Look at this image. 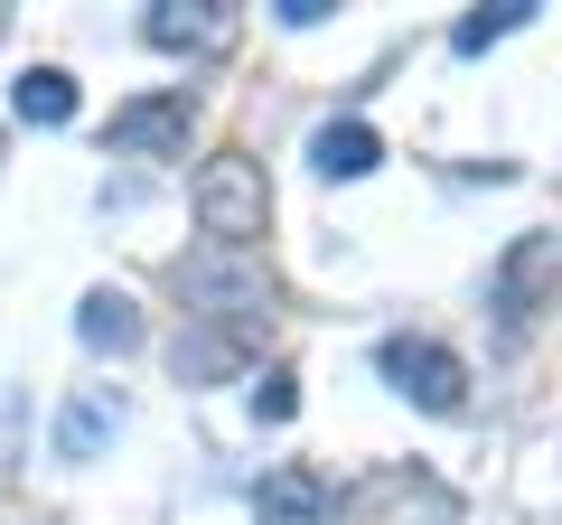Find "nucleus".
Masks as SVG:
<instances>
[{
	"label": "nucleus",
	"instance_id": "nucleus-1",
	"mask_svg": "<svg viewBox=\"0 0 562 525\" xmlns=\"http://www.w3.org/2000/svg\"><path fill=\"white\" fill-rule=\"evenodd\" d=\"M179 301L198 328H262L281 301V272L262 244H188L179 254Z\"/></svg>",
	"mask_w": 562,
	"mask_h": 525
},
{
	"label": "nucleus",
	"instance_id": "nucleus-2",
	"mask_svg": "<svg viewBox=\"0 0 562 525\" xmlns=\"http://www.w3.org/2000/svg\"><path fill=\"white\" fill-rule=\"evenodd\" d=\"M338 516L347 525H460V488L422 460H375L338 488Z\"/></svg>",
	"mask_w": 562,
	"mask_h": 525
},
{
	"label": "nucleus",
	"instance_id": "nucleus-3",
	"mask_svg": "<svg viewBox=\"0 0 562 525\" xmlns=\"http://www.w3.org/2000/svg\"><path fill=\"white\" fill-rule=\"evenodd\" d=\"M188 206H198L206 244H262V225H272V179H262L254 150H216V160L188 179Z\"/></svg>",
	"mask_w": 562,
	"mask_h": 525
},
{
	"label": "nucleus",
	"instance_id": "nucleus-4",
	"mask_svg": "<svg viewBox=\"0 0 562 525\" xmlns=\"http://www.w3.org/2000/svg\"><path fill=\"white\" fill-rule=\"evenodd\" d=\"M553 301H562V235L553 225H525V235L487 262V310H497L506 338H525Z\"/></svg>",
	"mask_w": 562,
	"mask_h": 525
},
{
	"label": "nucleus",
	"instance_id": "nucleus-5",
	"mask_svg": "<svg viewBox=\"0 0 562 525\" xmlns=\"http://www.w3.org/2000/svg\"><path fill=\"white\" fill-rule=\"evenodd\" d=\"M375 376L422 413H469V357L441 347V338H422V328H394V338L375 347Z\"/></svg>",
	"mask_w": 562,
	"mask_h": 525
},
{
	"label": "nucleus",
	"instance_id": "nucleus-6",
	"mask_svg": "<svg viewBox=\"0 0 562 525\" xmlns=\"http://www.w3.org/2000/svg\"><path fill=\"white\" fill-rule=\"evenodd\" d=\"M140 38L160 47V57H225L244 38V10L235 0H150L140 10Z\"/></svg>",
	"mask_w": 562,
	"mask_h": 525
},
{
	"label": "nucleus",
	"instance_id": "nucleus-7",
	"mask_svg": "<svg viewBox=\"0 0 562 525\" xmlns=\"http://www.w3.org/2000/svg\"><path fill=\"white\" fill-rule=\"evenodd\" d=\"M188 132H198V94H188V85L113 103V150H132V160H179Z\"/></svg>",
	"mask_w": 562,
	"mask_h": 525
},
{
	"label": "nucleus",
	"instance_id": "nucleus-8",
	"mask_svg": "<svg viewBox=\"0 0 562 525\" xmlns=\"http://www.w3.org/2000/svg\"><path fill=\"white\" fill-rule=\"evenodd\" d=\"M254 338H262V328H198V320H188L179 338H169V376H179L188 394L235 384V376H254Z\"/></svg>",
	"mask_w": 562,
	"mask_h": 525
},
{
	"label": "nucleus",
	"instance_id": "nucleus-9",
	"mask_svg": "<svg viewBox=\"0 0 562 525\" xmlns=\"http://www.w3.org/2000/svg\"><path fill=\"white\" fill-rule=\"evenodd\" d=\"M254 516L262 525H338V479L310 460H281L254 479Z\"/></svg>",
	"mask_w": 562,
	"mask_h": 525
},
{
	"label": "nucleus",
	"instance_id": "nucleus-10",
	"mask_svg": "<svg viewBox=\"0 0 562 525\" xmlns=\"http://www.w3.org/2000/svg\"><path fill=\"white\" fill-rule=\"evenodd\" d=\"M122 394L113 384H76V394H66L57 404V460H103V450H113V432H122Z\"/></svg>",
	"mask_w": 562,
	"mask_h": 525
},
{
	"label": "nucleus",
	"instance_id": "nucleus-11",
	"mask_svg": "<svg viewBox=\"0 0 562 525\" xmlns=\"http://www.w3.org/2000/svg\"><path fill=\"white\" fill-rule=\"evenodd\" d=\"M76 338L94 347V357H132L150 328H140V301H132V291L103 282V291H85V301H76Z\"/></svg>",
	"mask_w": 562,
	"mask_h": 525
},
{
	"label": "nucleus",
	"instance_id": "nucleus-12",
	"mask_svg": "<svg viewBox=\"0 0 562 525\" xmlns=\"http://www.w3.org/2000/svg\"><path fill=\"white\" fill-rule=\"evenodd\" d=\"M310 160H319V179H366V169H384V142H375V122L338 113V122H319Z\"/></svg>",
	"mask_w": 562,
	"mask_h": 525
},
{
	"label": "nucleus",
	"instance_id": "nucleus-13",
	"mask_svg": "<svg viewBox=\"0 0 562 525\" xmlns=\"http://www.w3.org/2000/svg\"><path fill=\"white\" fill-rule=\"evenodd\" d=\"M10 113H20L29 132H66V122H76V76H66V66H29V76L10 85Z\"/></svg>",
	"mask_w": 562,
	"mask_h": 525
},
{
	"label": "nucleus",
	"instance_id": "nucleus-14",
	"mask_svg": "<svg viewBox=\"0 0 562 525\" xmlns=\"http://www.w3.org/2000/svg\"><path fill=\"white\" fill-rule=\"evenodd\" d=\"M535 10H543V0H479V10H469V20L450 29V47H460V57H487V47H497V38H516V29L535 20Z\"/></svg>",
	"mask_w": 562,
	"mask_h": 525
},
{
	"label": "nucleus",
	"instance_id": "nucleus-15",
	"mask_svg": "<svg viewBox=\"0 0 562 525\" xmlns=\"http://www.w3.org/2000/svg\"><path fill=\"white\" fill-rule=\"evenodd\" d=\"M254 413H262V423H291V413H301V384H291V376L272 366V376L254 384Z\"/></svg>",
	"mask_w": 562,
	"mask_h": 525
},
{
	"label": "nucleus",
	"instance_id": "nucleus-16",
	"mask_svg": "<svg viewBox=\"0 0 562 525\" xmlns=\"http://www.w3.org/2000/svg\"><path fill=\"white\" fill-rule=\"evenodd\" d=\"M272 20H281V29H319L328 0H272Z\"/></svg>",
	"mask_w": 562,
	"mask_h": 525
},
{
	"label": "nucleus",
	"instance_id": "nucleus-17",
	"mask_svg": "<svg viewBox=\"0 0 562 525\" xmlns=\"http://www.w3.org/2000/svg\"><path fill=\"white\" fill-rule=\"evenodd\" d=\"M0 29H10V10H0Z\"/></svg>",
	"mask_w": 562,
	"mask_h": 525
}]
</instances>
